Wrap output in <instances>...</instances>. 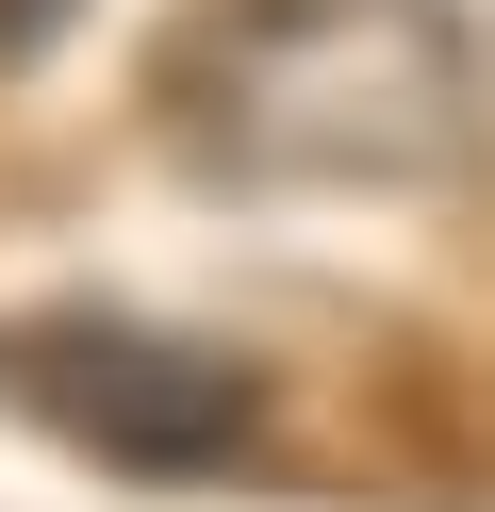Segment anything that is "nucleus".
<instances>
[{"label": "nucleus", "instance_id": "obj_1", "mask_svg": "<svg viewBox=\"0 0 495 512\" xmlns=\"http://www.w3.org/2000/svg\"><path fill=\"white\" fill-rule=\"evenodd\" d=\"M149 133L215 199H413L479 149L462 0H182Z\"/></svg>", "mask_w": 495, "mask_h": 512}, {"label": "nucleus", "instance_id": "obj_2", "mask_svg": "<svg viewBox=\"0 0 495 512\" xmlns=\"http://www.w3.org/2000/svg\"><path fill=\"white\" fill-rule=\"evenodd\" d=\"M0 397L33 413L50 446H83V463L116 479H215L264 446V380L231 364V347L165 331V314H33L17 347H0Z\"/></svg>", "mask_w": 495, "mask_h": 512}, {"label": "nucleus", "instance_id": "obj_3", "mask_svg": "<svg viewBox=\"0 0 495 512\" xmlns=\"http://www.w3.org/2000/svg\"><path fill=\"white\" fill-rule=\"evenodd\" d=\"M66 17H83V0H0V67H33V50H66Z\"/></svg>", "mask_w": 495, "mask_h": 512}]
</instances>
